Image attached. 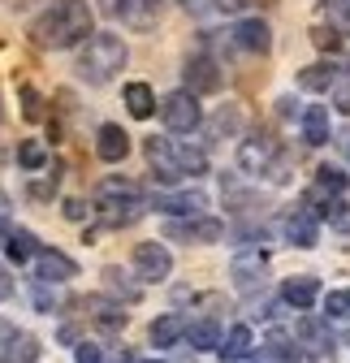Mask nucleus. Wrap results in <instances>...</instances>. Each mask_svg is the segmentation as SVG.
I'll return each mask as SVG.
<instances>
[{"label":"nucleus","mask_w":350,"mask_h":363,"mask_svg":"<svg viewBox=\"0 0 350 363\" xmlns=\"http://www.w3.org/2000/svg\"><path fill=\"white\" fill-rule=\"evenodd\" d=\"M91 35V5L86 0H57L52 9H43L35 22H30V39L35 48H74Z\"/></svg>","instance_id":"1"},{"label":"nucleus","mask_w":350,"mask_h":363,"mask_svg":"<svg viewBox=\"0 0 350 363\" xmlns=\"http://www.w3.org/2000/svg\"><path fill=\"white\" fill-rule=\"evenodd\" d=\"M125 43H121V35H91L86 39V48H82V57H78V74L91 82V86H104V82H113V74L117 69H125Z\"/></svg>","instance_id":"2"},{"label":"nucleus","mask_w":350,"mask_h":363,"mask_svg":"<svg viewBox=\"0 0 350 363\" xmlns=\"http://www.w3.org/2000/svg\"><path fill=\"white\" fill-rule=\"evenodd\" d=\"M160 117L173 134H191L203 125V108H199V96L195 91H173V96L160 100Z\"/></svg>","instance_id":"3"},{"label":"nucleus","mask_w":350,"mask_h":363,"mask_svg":"<svg viewBox=\"0 0 350 363\" xmlns=\"http://www.w3.org/2000/svg\"><path fill=\"white\" fill-rule=\"evenodd\" d=\"M273 160H277V139L269 130H251L238 143V169L242 173H264Z\"/></svg>","instance_id":"4"},{"label":"nucleus","mask_w":350,"mask_h":363,"mask_svg":"<svg viewBox=\"0 0 350 363\" xmlns=\"http://www.w3.org/2000/svg\"><path fill=\"white\" fill-rule=\"evenodd\" d=\"M135 268H139L143 281H164L173 272V255H169L164 242H139L135 247Z\"/></svg>","instance_id":"5"},{"label":"nucleus","mask_w":350,"mask_h":363,"mask_svg":"<svg viewBox=\"0 0 350 363\" xmlns=\"http://www.w3.org/2000/svg\"><path fill=\"white\" fill-rule=\"evenodd\" d=\"M164 234L169 238H186V242H216V238H225V225L212 220V216H195V220H169Z\"/></svg>","instance_id":"6"},{"label":"nucleus","mask_w":350,"mask_h":363,"mask_svg":"<svg viewBox=\"0 0 350 363\" xmlns=\"http://www.w3.org/2000/svg\"><path fill=\"white\" fill-rule=\"evenodd\" d=\"M264 272H269V255L264 251H238L234 264H230V277L238 290H255L259 281H264Z\"/></svg>","instance_id":"7"},{"label":"nucleus","mask_w":350,"mask_h":363,"mask_svg":"<svg viewBox=\"0 0 350 363\" xmlns=\"http://www.w3.org/2000/svg\"><path fill=\"white\" fill-rule=\"evenodd\" d=\"M147 160H152V169H156V177L164 182V186H173L178 177H186L182 164H178V156H173L169 139H147Z\"/></svg>","instance_id":"8"},{"label":"nucleus","mask_w":350,"mask_h":363,"mask_svg":"<svg viewBox=\"0 0 350 363\" xmlns=\"http://www.w3.org/2000/svg\"><path fill=\"white\" fill-rule=\"evenodd\" d=\"M234 39H238V48L259 52V57L273 48V30H269L264 18H247V22H238V26H234Z\"/></svg>","instance_id":"9"},{"label":"nucleus","mask_w":350,"mask_h":363,"mask_svg":"<svg viewBox=\"0 0 350 363\" xmlns=\"http://www.w3.org/2000/svg\"><path fill=\"white\" fill-rule=\"evenodd\" d=\"M346 186H350V177H346L337 164H320V169H316V186H312V199L324 208V203H333V199H337Z\"/></svg>","instance_id":"10"},{"label":"nucleus","mask_w":350,"mask_h":363,"mask_svg":"<svg viewBox=\"0 0 350 363\" xmlns=\"http://www.w3.org/2000/svg\"><path fill=\"white\" fill-rule=\"evenodd\" d=\"M96 152H100V160H108V164L125 160V156H130V134H125L121 125H100V134H96Z\"/></svg>","instance_id":"11"},{"label":"nucleus","mask_w":350,"mask_h":363,"mask_svg":"<svg viewBox=\"0 0 350 363\" xmlns=\"http://www.w3.org/2000/svg\"><path fill=\"white\" fill-rule=\"evenodd\" d=\"M216 86H221V69H216L208 57H191L186 61V91L203 96V91H216Z\"/></svg>","instance_id":"12"},{"label":"nucleus","mask_w":350,"mask_h":363,"mask_svg":"<svg viewBox=\"0 0 350 363\" xmlns=\"http://www.w3.org/2000/svg\"><path fill=\"white\" fill-rule=\"evenodd\" d=\"M286 238H290L294 247H303V251L316 247V242H320V225H316V216H312V212H290V216H286Z\"/></svg>","instance_id":"13"},{"label":"nucleus","mask_w":350,"mask_h":363,"mask_svg":"<svg viewBox=\"0 0 350 363\" xmlns=\"http://www.w3.org/2000/svg\"><path fill=\"white\" fill-rule=\"evenodd\" d=\"M39 277H43V281H69V277H78V264H74L65 251L43 247V251H39Z\"/></svg>","instance_id":"14"},{"label":"nucleus","mask_w":350,"mask_h":363,"mask_svg":"<svg viewBox=\"0 0 350 363\" xmlns=\"http://www.w3.org/2000/svg\"><path fill=\"white\" fill-rule=\"evenodd\" d=\"M329 139H333V134H329V108L312 104L307 113H303V143H307V147H324Z\"/></svg>","instance_id":"15"},{"label":"nucleus","mask_w":350,"mask_h":363,"mask_svg":"<svg viewBox=\"0 0 350 363\" xmlns=\"http://www.w3.org/2000/svg\"><path fill=\"white\" fill-rule=\"evenodd\" d=\"M281 298H286L294 311H307V307L320 298V281H316V277H290V281L281 286Z\"/></svg>","instance_id":"16"},{"label":"nucleus","mask_w":350,"mask_h":363,"mask_svg":"<svg viewBox=\"0 0 350 363\" xmlns=\"http://www.w3.org/2000/svg\"><path fill=\"white\" fill-rule=\"evenodd\" d=\"M186 315H178V311H169V315H160V320H152V346H178L182 337H186Z\"/></svg>","instance_id":"17"},{"label":"nucleus","mask_w":350,"mask_h":363,"mask_svg":"<svg viewBox=\"0 0 350 363\" xmlns=\"http://www.w3.org/2000/svg\"><path fill=\"white\" fill-rule=\"evenodd\" d=\"M337 78H341V69H337L333 61H316V65H307V69H298V86H303V91H333Z\"/></svg>","instance_id":"18"},{"label":"nucleus","mask_w":350,"mask_h":363,"mask_svg":"<svg viewBox=\"0 0 350 363\" xmlns=\"http://www.w3.org/2000/svg\"><path fill=\"white\" fill-rule=\"evenodd\" d=\"M86 311H91V320H96L100 329H108V333L125 329V311H121V303H108V298H86Z\"/></svg>","instance_id":"19"},{"label":"nucleus","mask_w":350,"mask_h":363,"mask_svg":"<svg viewBox=\"0 0 350 363\" xmlns=\"http://www.w3.org/2000/svg\"><path fill=\"white\" fill-rule=\"evenodd\" d=\"M125 108L135 113V117H152L156 113V91L147 86V82H125Z\"/></svg>","instance_id":"20"},{"label":"nucleus","mask_w":350,"mask_h":363,"mask_svg":"<svg viewBox=\"0 0 350 363\" xmlns=\"http://www.w3.org/2000/svg\"><path fill=\"white\" fill-rule=\"evenodd\" d=\"M5 251H9V259L13 264H30V259H39V242H35V234L30 230H13L9 234V242H5Z\"/></svg>","instance_id":"21"},{"label":"nucleus","mask_w":350,"mask_h":363,"mask_svg":"<svg viewBox=\"0 0 350 363\" xmlns=\"http://www.w3.org/2000/svg\"><path fill=\"white\" fill-rule=\"evenodd\" d=\"M251 350H255V337H251L247 325H234V329L225 333V342H221V359H230V363H234V359H247Z\"/></svg>","instance_id":"22"},{"label":"nucleus","mask_w":350,"mask_h":363,"mask_svg":"<svg viewBox=\"0 0 350 363\" xmlns=\"http://www.w3.org/2000/svg\"><path fill=\"white\" fill-rule=\"evenodd\" d=\"M156 208H160V212H173V216H178V212H186V216H199V212L208 208V199H203L199 191H186V195H169V199H160Z\"/></svg>","instance_id":"23"},{"label":"nucleus","mask_w":350,"mask_h":363,"mask_svg":"<svg viewBox=\"0 0 350 363\" xmlns=\"http://www.w3.org/2000/svg\"><path fill=\"white\" fill-rule=\"evenodd\" d=\"M186 337H191V346H195V350H221V342H225V337H221V329H216L212 320L191 325V329H186Z\"/></svg>","instance_id":"24"},{"label":"nucleus","mask_w":350,"mask_h":363,"mask_svg":"<svg viewBox=\"0 0 350 363\" xmlns=\"http://www.w3.org/2000/svg\"><path fill=\"white\" fill-rule=\"evenodd\" d=\"M173 156H178V164H182V173H186V177H199V173H208V156H203L199 147L173 143Z\"/></svg>","instance_id":"25"},{"label":"nucleus","mask_w":350,"mask_h":363,"mask_svg":"<svg viewBox=\"0 0 350 363\" xmlns=\"http://www.w3.org/2000/svg\"><path fill=\"white\" fill-rule=\"evenodd\" d=\"M18 164H22L26 173H39L43 164H48V147H43L39 139H26V143L18 147Z\"/></svg>","instance_id":"26"},{"label":"nucleus","mask_w":350,"mask_h":363,"mask_svg":"<svg viewBox=\"0 0 350 363\" xmlns=\"http://www.w3.org/2000/svg\"><path fill=\"white\" fill-rule=\"evenodd\" d=\"M104 281H108V290H117V294H121V303H139V294H143L139 286H130V281H125V272H121L117 264H108V268H104Z\"/></svg>","instance_id":"27"},{"label":"nucleus","mask_w":350,"mask_h":363,"mask_svg":"<svg viewBox=\"0 0 350 363\" xmlns=\"http://www.w3.org/2000/svg\"><path fill=\"white\" fill-rule=\"evenodd\" d=\"M324 18L337 35H350V0H324Z\"/></svg>","instance_id":"28"},{"label":"nucleus","mask_w":350,"mask_h":363,"mask_svg":"<svg viewBox=\"0 0 350 363\" xmlns=\"http://www.w3.org/2000/svg\"><path fill=\"white\" fill-rule=\"evenodd\" d=\"M238 130H242V108L238 104H225L212 117V134H238Z\"/></svg>","instance_id":"29"},{"label":"nucleus","mask_w":350,"mask_h":363,"mask_svg":"<svg viewBox=\"0 0 350 363\" xmlns=\"http://www.w3.org/2000/svg\"><path fill=\"white\" fill-rule=\"evenodd\" d=\"M100 195H104V199H130V203H135V199H139V186H135L130 177H108L104 186H100Z\"/></svg>","instance_id":"30"},{"label":"nucleus","mask_w":350,"mask_h":363,"mask_svg":"<svg viewBox=\"0 0 350 363\" xmlns=\"http://www.w3.org/2000/svg\"><path fill=\"white\" fill-rule=\"evenodd\" d=\"M320 216L333 225L337 234H350V203H341V199H333V203H324L320 208Z\"/></svg>","instance_id":"31"},{"label":"nucleus","mask_w":350,"mask_h":363,"mask_svg":"<svg viewBox=\"0 0 350 363\" xmlns=\"http://www.w3.org/2000/svg\"><path fill=\"white\" fill-rule=\"evenodd\" d=\"M269 359L273 363H298V350H294V342L286 333H273L269 337Z\"/></svg>","instance_id":"32"},{"label":"nucleus","mask_w":350,"mask_h":363,"mask_svg":"<svg viewBox=\"0 0 350 363\" xmlns=\"http://www.w3.org/2000/svg\"><path fill=\"white\" fill-rule=\"evenodd\" d=\"M333 108L350 117V69H341V78L333 82Z\"/></svg>","instance_id":"33"},{"label":"nucleus","mask_w":350,"mask_h":363,"mask_svg":"<svg viewBox=\"0 0 350 363\" xmlns=\"http://www.w3.org/2000/svg\"><path fill=\"white\" fill-rule=\"evenodd\" d=\"M298 337H307V342H312V350H324V346H329V337H324L320 320H303V325H298Z\"/></svg>","instance_id":"34"},{"label":"nucleus","mask_w":350,"mask_h":363,"mask_svg":"<svg viewBox=\"0 0 350 363\" xmlns=\"http://www.w3.org/2000/svg\"><path fill=\"white\" fill-rule=\"evenodd\" d=\"M312 43H316V48H324V52H333V48H341V35L333 26H316L312 30Z\"/></svg>","instance_id":"35"},{"label":"nucleus","mask_w":350,"mask_h":363,"mask_svg":"<svg viewBox=\"0 0 350 363\" xmlns=\"http://www.w3.org/2000/svg\"><path fill=\"white\" fill-rule=\"evenodd\" d=\"M39 359V342L35 337H18L13 342V363H35Z\"/></svg>","instance_id":"36"},{"label":"nucleus","mask_w":350,"mask_h":363,"mask_svg":"<svg viewBox=\"0 0 350 363\" xmlns=\"http://www.w3.org/2000/svg\"><path fill=\"white\" fill-rule=\"evenodd\" d=\"M324 307H329V315H350V290H333L324 298Z\"/></svg>","instance_id":"37"},{"label":"nucleus","mask_w":350,"mask_h":363,"mask_svg":"<svg viewBox=\"0 0 350 363\" xmlns=\"http://www.w3.org/2000/svg\"><path fill=\"white\" fill-rule=\"evenodd\" d=\"M74 363H104V354H100V346L82 342V346H78V354H74Z\"/></svg>","instance_id":"38"},{"label":"nucleus","mask_w":350,"mask_h":363,"mask_svg":"<svg viewBox=\"0 0 350 363\" xmlns=\"http://www.w3.org/2000/svg\"><path fill=\"white\" fill-rule=\"evenodd\" d=\"M22 100H26V117H43V108H39V96L30 86H22Z\"/></svg>","instance_id":"39"},{"label":"nucleus","mask_w":350,"mask_h":363,"mask_svg":"<svg viewBox=\"0 0 350 363\" xmlns=\"http://www.w3.org/2000/svg\"><path fill=\"white\" fill-rule=\"evenodd\" d=\"M82 212H86L82 199H69V203H65V216H69V220H82Z\"/></svg>","instance_id":"40"},{"label":"nucleus","mask_w":350,"mask_h":363,"mask_svg":"<svg viewBox=\"0 0 350 363\" xmlns=\"http://www.w3.org/2000/svg\"><path fill=\"white\" fill-rule=\"evenodd\" d=\"M247 5V0H216V9H221V13H238Z\"/></svg>","instance_id":"41"},{"label":"nucleus","mask_w":350,"mask_h":363,"mask_svg":"<svg viewBox=\"0 0 350 363\" xmlns=\"http://www.w3.org/2000/svg\"><path fill=\"white\" fill-rule=\"evenodd\" d=\"M9 234H13V225H9V216H0V242H9Z\"/></svg>","instance_id":"42"},{"label":"nucleus","mask_w":350,"mask_h":363,"mask_svg":"<svg viewBox=\"0 0 350 363\" xmlns=\"http://www.w3.org/2000/svg\"><path fill=\"white\" fill-rule=\"evenodd\" d=\"M9 290H13V281L5 277V272H0V298H9Z\"/></svg>","instance_id":"43"},{"label":"nucleus","mask_w":350,"mask_h":363,"mask_svg":"<svg viewBox=\"0 0 350 363\" xmlns=\"http://www.w3.org/2000/svg\"><path fill=\"white\" fill-rule=\"evenodd\" d=\"M337 143H341V152L350 156V130H341V134H337Z\"/></svg>","instance_id":"44"},{"label":"nucleus","mask_w":350,"mask_h":363,"mask_svg":"<svg viewBox=\"0 0 350 363\" xmlns=\"http://www.w3.org/2000/svg\"><path fill=\"white\" fill-rule=\"evenodd\" d=\"M0 337H9V342H18V333H13V329H9L5 320H0Z\"/></svg>","instance_id":"45"},{"label":"nucleus","mask_w":350,"mask_h":363,"mask_svg":"<svg viewBox=\"0 0 350 363\" xmlns=\"http://www.w3.org/2000/svg\"><path fill=\"white\" fill-rule=\"evenodd\" d=\"M259 5H277V0H259Z\"/></svg>","instance_id":"46"},{"label":"nucleus","mask_w":350,"mask_h":363,"mask_svg":"<svg viewBox=\"0 0 350 363\" xmlns=\"http://www.w3.org/2000/svg\"><path fill=\"white\" fill-rule=\"evenodd\" d=\"M147 363H160V359H147Z\"/></svg>","instance_id":"47"}]
</instances>
